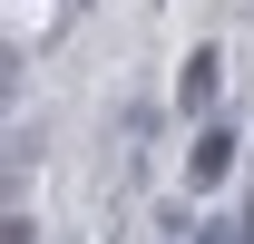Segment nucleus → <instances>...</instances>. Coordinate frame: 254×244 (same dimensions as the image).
I'll return each mask as SVG.
<instances>
[{
    "label": "nucleus",
    "instance_id": "obj_1",
    "mask_svg": "<svg viewBox=\"0 0 254 244\" xmlns=\"http://www.w3.org/2000/svg\"><path fill=\"white\" fill-rule=\"evenodd\" d=\"M215 88H225V59H215V49H186V59H176V108H186V118H205V108H215Z\"/></svg>",
    "mask_w": 254,
    "mask_h": 244
},
{
    "label": "nucleus",
    "instance_id": "obj_2",
    "mask_svg": "<svg viewBox=\"0 0 254 244\" xmlns=\"http://www.w3.org/2000/svg\"><path fill=\"white\" fill-rule=\"evenodd\" d=\"M225 166H235V127H195V147H186V185L205 195V185H225Z\"/></svg>",
    "mask_w": 254,
    "mask_h": 244
},
{
    "label": "nucleus",
    "instance_id": "obj_3",
    "mask_svg": "<svg viewBox=\"0 0 254 244\" xmlns=\"http://www.w3.org/2000/svg\"><path fill=\"white\" fill-rule=\"evenodd\" d=\"M195 244H225V235H215V225H195Z\"/></svg>",
    "mask_w": 254,
    "mask_h": 244
}]
</instances>
